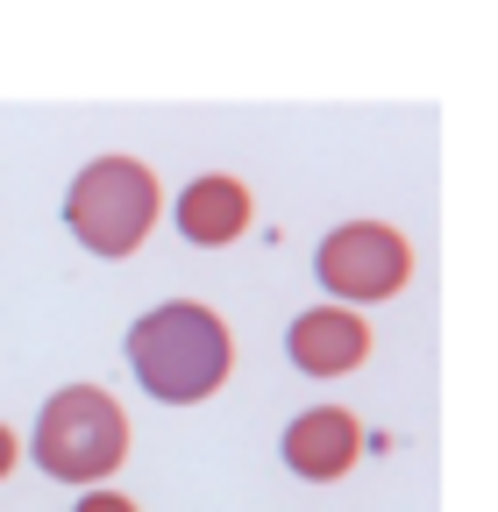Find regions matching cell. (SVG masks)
<instances>
[{
  "mask_svg": "<svg viewBox=\"0 0 498 512\" xmlns=\"http://www.w3.org/2000/svg\"><path fill=\"white\" fill-rule=\"evenodd\" d=\"M15 463H22V441H15V427H8V420H0V477H8Z\"/></svg>",
  "mask_w": 498,
  "mask_h": 512,
  "instance_id": "9c48e42d",
  "label": "cell"
},
{
  "mask_svg": "<svg viewBox=\"0 0 498 512\" xmlns=\"http://www.w3.org/2000/svg\"><path fill=\"white\" fill-rule=\"evenodd\" d=\"M72 512H136V505L121 498V491H86V498H79Z\"/></svg>",
  "mask_w": 498,
  "mask_h": 512,
  "instance_id": "ba28073f",
  "label": "cell"
},
{
  "mask_svg": "<svg viewBox=\"0 0 498 512\" xmlns=\"http://www.w3.org/2000/svg\"><path fill=\"white\" fill-rule=\"evenodd\" d=\"M249 228V185L228 178V171H207L178 192V235L200 242V249H221Z\"/></svg>",
  "mask_w": 498,
  "mask_h": 512,
  "instance_id": "52a82bcc",
  "label": "cell"
},
{
  "mask_svg": "<svg viewBox=\"0 0 498 512\" xmlns=\"http://www.w3.org/2000/svg\"><path fill=\"white\" fill-rule=\"evenodd\" d=\"M285 349H292V363L306 377H349L370 356V328H363V313H349V306H306L285 328Z\"/></svg>",
  "mask_w": 498,
  "mask_h": 512,
  "instance_id": "8992f818",
  "label": "cell"
},
{
  "mask_svg": "<svg viewBox=\"0 0 498 512\" xmlns=\"http://www.w3.org/2000/svg\"><path fill=\"white\" fill-rule=\"evenodd\" d=\"M356 456H363V427H356L349 406H306V413L285 427V463H292V477H306V484L349 477Z\"/></svg>",
  "mask_w": 498,
  "mask_h": 512,
  "instance_id": "5b68a950",
  "label": "cell"
},
{
  "mask_svg": "<svg viewBox=\"0 0 498 512\" xmlns=\"http://www.w3.org/2000/svg\"><path fill=\"white\" fill-rule=\"evenodd\" d=\"M157 178L136 157H93L72 192H65V221L93 256H136L143 235L157 228Z\"/></svg>",
  "mask_w": 498,
  "mask_h": 512,
  "instance_id": "3957f363",
  "label": "cell"
},
{
  "mask_svg": "<svg viewBox=\"0 0 498 512\" xmlns=\"http://www.w3.org/2000/svg\"><path fill=\"white\" fill-rule=\"evenodd\" d=\"M314 278H321V292H335V306H349V299H392L413 278V242L399 228H385V221H342L314 249Z\"/></svg>",
  "mask_w": 498,
  "mask_h": 512,
  "instance_id": "277c9868",
  "label": "cell"
},
{
  "mask_svg": "<svg viewBox=\"0 0 498 512\" xmlns=\"http://www.w3.org/2000/svg\"><path fill=\"white\" fill-rule=\"evenodd\" d=\"M29 448H36V463L57 484L100 491V477H114L121 463H129V413H121L100 384H65V392L43 399Z\"/></svg>",
  "mask_w": 498,
  "mask_h": 512,
  "instance_id": "7a4b0ae2",
  "label": "cell"
},
{
  "mask_svg": "<svg viewBox=\"0 0 498 512\" xmlns=\"http://www.w3.org/2000/svg\"><path fill=\"white\" fill-rule=\"evenodd\" d=\"M129 370L150 399L164 406H200L214 399L228 370H235V335L228 320L200 299H171L157 313H143L129 328Z\"/></svg>",
  "mask_w": 498,
  "mask_h": 512,
  "instance_id": "6da1fadb",
  "label": "cell"
}]
</instances>
